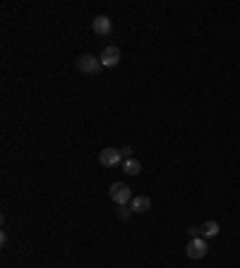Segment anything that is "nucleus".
Listing matches in <instances>:
<instances>
[{
	"label": "nucleus",
	"instance_id": "2",
	"mask_svg": "<svg viewBox=\"0 0 240 268\" xmlns=\"http://www.w3.org/2000/svg\"><path fill=\"white\" fill-rule=\"evenodd\" d=\"M108 194H111V201H116L118 206H125V204H130L135 199L130 184H125V182H113L111 189H108Z\"/></svg>",
	"mask_w": 240,
	"mask_h": 268
},
{
	"label": "nucleus",
	"instance_id": "9",
	"mask_svg": "<svg viewBox=\"0 0 240 268\" xmlns=\"http://www.w3.org/2000/svg\"><path fill=\"white\" fill-rule=\"evenodd\" d=\"M122 170H125L130 178H135V175H140V173H142V163H140L137 158H125V163H122Z\"/></svg>",
	"mask_w": 240,
	"mask_h": 268
},
{
	"label": "nucleus",
	"instance_id": "11",
	"mask_svg": "<svg viewBox=\"0 0 240 268\" xmlns=\"http://www.w3.org/2000/svg\"><path fill=\"white\" fill-rule=\"evenodd\" d=\"M130 213H132V209H127V206H120V209H118V215L122 218V220H125V218H127Z\"/></svg>",
	"mask_w": 240,
	"mask_h": 268
},
{
	"label": "nucleus",
	"instance_id": "5",
	"mask_svg": "<svg viewBox=\"0 0 240 268\" xmlns=\"http://www.w3.org/2000/svg\"><path fill=\"white\" fill-rule=\"evenodd\" d=\"M99 161H101V165H106V168H113V165H118L120 161H122V153L120 149H113V146H108V149H103L99 153Z\"/></svg>",
	"mask_w": 240,
	"mask_h": 268
},
{
	"label": "nucleus",
	"instance_id": "1",
	"mask_svg": "<svg viewBox=\"0 0 240 268\" xmlns=\"http://www.w3.org/2000/svg\"><path fill=\"white\" fill-rule=\"evenodd\" d=\"M75 67H77V72H82V74H99L101 70H103V65H101V60L89 55V53H84V55H80V58L75 60Z\"/></svg>",
	"mask_w": 240,
	"mask_h": 268
},
{
	"label": "nucleus",
	"instance_id": "7",
	"mask_svg": "<svg viewBox=\"0 0 240 268\" xmlns=\"http://www.w3.org/2000/svg\"><path fill=\"white\" fill-rule=\"evenodd\" d=\"M130 209H132V213H147L151 209V199L149 197H135L130 201Z\"/></svg>",
	"mask_w": 240,
	"mask_h": 268
},
{
	"label": "nucleus",
	"instance_id": "6",
	"mask_svg": "<svg viewBox=\"0 0 240 268\" xmlns=\"http://www.w3.org/2000/svg\"><path fill=\"white\" fill-rule=\"evenodd\" d=\"M99 60H101L103 67H116V65L120 62V48L118 46H106L103 53L99 55Z\"/></svg>",
	"mask_w": 240,
	"mask_h": 268
},
{
	"label": "nucleus",
	"instance_id": "12",
	"mask_svg": "<svg viewBox=\"0 0 240 268\" xmlns=\"http://www.w3.org/2000/svg\"><path fill=\"white\" fill-rule=\"evenodd\" d=\"M120 153H122V158H132V149H130V146L120 149Z\"/></svg>",
	"mask_w": 240,
	"mask_h": 268
},
{
	"label": "nucleus",
	"instance_id": "4",
	"mask_svg": "<svg viewBox=\"0 0 240 268\" xmlns=\"http://www.w3.org/2000/svg\"><path fill=\"white\" fill-rule=\"evenodd\" d=\"M91 31H94L96 36H108V34L113 31L111 17H108V15H99V17H94V19H91Z\"/></svg>",
	"mask_w": 240,
	"mask_h": 268
},
{
	"label": "nucleus",
	"instance_id": "3",
	"mask_svg": "<svg viewBox=\"0 0 240 268\" xmlns=\"http://www.w3.org/2000/svg\"><path fill=\"white\" fill-rule=\"evenodd\" d=\"M207 251H209V247H207V239H204V237L190 239V242H187V247H185L187 259H204V256H207Z\"/></svg>",
	"mask_w": 240,
	"mask_h": 268
},
{
	"label": "nucleus",
	"instance_id": "10",
	"mask_svg": "<svg viewBox=\"0 0 240 268\" xmlns=\"http://www.w3.org/2000/svg\"><path fill=\"white\" fill-rule=\"evenodd\" d=\"M187 235H190V239L202 237V232H200V228H190V230H187Z\"/></svg>",
	"mask_w": 240,
	"mask_h": 268
},
{
	"label": "nucleus",
	"instance_id": "8",
	"mask_svg": "<svg viewBox=\"0 0 240 268\" xmlns=\"http://www.w3.org/2000/svg\"><path fill=\"white\" fill-rule=\"evenodd\" d=\"M219 230H221V225H219L216 220H207V223H202V225H200V232H202V237H204V239L216 237V235H219Z\"/></svg>",
	"mask_w": 240,
	"mask_h": 268
}]
</instances>
